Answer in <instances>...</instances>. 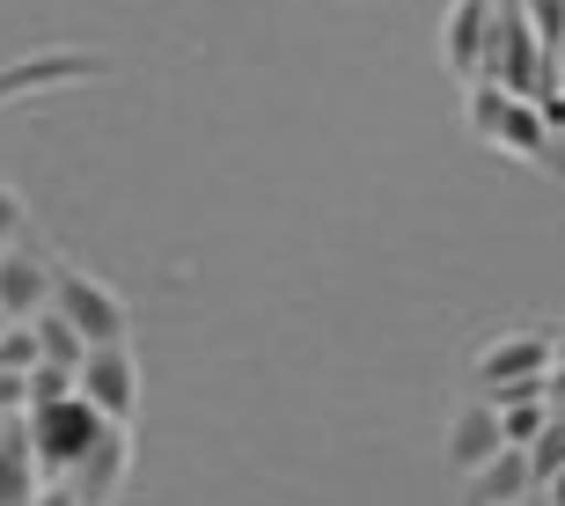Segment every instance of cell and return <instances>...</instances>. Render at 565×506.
Listing matches in <instances>:
<instances>
[{"label": "cell", "instance_id": "obj_10", "mask_svg": "<svg viewBox=\"0 0 565 506\" xmlns=\"http://www.w3.org/2000/svg\"><path fill=\"white\" fill-rule=\"evenodd\" d=\"M507 448V433H500V411H492V397H478V403H462L456 419H448V463L470 477L478 463H492Z\"/></svg>", "mask_w": 565, "mask_h": 506}, {"label": "cell", "instance_id": "obj_23", "mask_svg": "<svg viewBox=\"0 0 565 506\" xmlns=\"http://www.w3.org/2000/svg\"><path fill=\"white\" fill-rule=\"evenodd\" d=\"M551 411H565V403H551Z\"/></svg>", "mask_w": 565, "mask_h": 506}, {"label": "cell", "instance_id": "obj_11", "mask_svg": "<svg viewBox=\"0 0 565 506\" xmlns=\"http://www.w3.org/2000/svg\"><path fill=\"white\" fill-rule=\"evenodd\" d=\"M38 485H44V470L30 455V433L15 419H0V506H30Z\"/></svg>", "mask_w": 565, "mask_h": 506}, {"label": "cell", "instance_id": "obj_22", "mask_svg": "<svg viewBox=\"0 0 565 506\" xmlns=\"http://www.w3.org/2000/svg\"><path fill=\"white\" fill-rule=\"evenodd\" d=\"M551 359H565V323H558V331H551Z\"/></svg>", "mask_w": 565, "mask_h": 506}, {"label": "cell", "instance_id": "obj_3", "mask_svg": "<svg viewBox=\"0 0 565 506\" xmlns=\"http://www.w3.org/2000/svg\"><path fill=\"white\" fill-rule=\"evenodd\" d=\"M74 389H82L110 426H132L140 419V359H132V345H88Z\"/></svg>", "mask_w": 565, "mask_h": 506}, {"label": "cell", "instance_id": "obj_19", "mask_svg": "<svg viewBox=\"0 0 565 506\" xmlns=\"http://www.w3.org/2000/svg\"><path fill=\"white\" fill-rule=\"evenodd\" d=\"M15 411H22V375L0 367V419H15Z\"/></svg>", "mask_w": 565, "mask_h": 506}, {"label": "cell", "instance_id": "obj_15", "mask_svg": "<svg viewBox=\"0 0 565 506\" xmlns=\"http://www.w3.org/2000/svg\"><path fill=\"white\" fill-rule=\"evenodd\" d=\"M38 323H0V367H8V375H30V367H38Z\"/></svg>", "mask_w": 565, "mask_h": 506}, {"label": "cell", "instance_id": "obj_9", "mask_svg": "<svg viewBox=\"0 0 565 506\" xmlns=\"http://www.w3.org/2000/svg\"><path fill=\"white\" fill-rule=\"evenodd\" d=\"M529 499H536V470L522 448H500L492 463H478L470 492H462V506H529Z\"/></svg>", "mask_w": 565, "mask_h": 506}, {"label": "cell", "instance_id": "obj_4", "mask_svg": "<svg viewBox=\"0 0 565 506\" xmlns=\"http://www.w3.org/2000/svg\"><path fill=\"white\" fill-rule=\"evenodd\" d=\"M82 82H110V60H96V52H30V60L0 66V104L52 96V88H82Z\"/></svg>", "mask_w": 565, "mask_h": 506}, {"label": "cell", "instance_id": "obj_8", "mask_svg": "<svg viewBox=\"0 0 565 506\" xmlns=\"http://www.w3.org/2000/svg\"><path fill=\"white\" fill-rule=\"evenodd\" d=\"M44 301H52V257L8 243V250H0V316H8V323H30Z\"/></svg>", "mask_w": 565, "mask_h": 506}, {"label": "cell", "instance_id": "obj_2", "mask_svg": "<svg viewBox=\"0 0 565 506\" xmlns=\"http://www.w3.org/2000/svg\"><path fill=\"white\" fill-rule=\"evenodd\" d=\"M44 309H60L82 331V345H126L132 337V309L96 272H74V265H52V301Z\"/></svg>", "mask_w": 565, "mask_h": 506}, {"label": "cell", "instance_id": "obj_12", "mask_svg": "<svg viewBox=\"0 0 565 506\" xmlns=\"http://www.w3.org/2000/svg\"><path fill=\"white\" fill-rule=\"evenodd\" d=\"M38 353L44 359H60V367H74V375H82V359H88V345H82V331H74V323L60 316V309H38Z\"/></svg>", "mask_w": 565, "mask_h": 506}, {"label": "cell", "instance_id": "obj_16", "mask_svg": "<svg viewBox=\"0 0 565 506\" xmlns=\"http://www.w3.org/2000/svg\"><path fill=\"white\" fill-rule=\"evenodd\" d=\"M74 389V367H60V359H38L30 375H22V403H52Z\"/></svg>", "mask_w": 565, "mask_h": 506}, {"label": "cell", "instance_id": "obj_13", "mask_svg": "<svg viewBox=\"0 0 565 506\" xmlns=\"http://www.w3.org/2000/svg\"><path fill=\"white\" fill-rule=\"evenodd\" d=\"M514 8H522V22L536 30V44L565 66V0H514Z\"/></svg>", "mask_w": 565, "mask_h": 506}, {"label": "cell", "instance_id": "obj_24", "mask_svg": "<svg viewBox=\"0 0 565 506\" xmlns=\"http://www.w3.org/2000/svg\"><path fill=\"white\" fill-rule=\"evenodd\" d=\"M0 323H8V316H0Z\"/></svg>", "mask_w": 565, "mask_h": 506}, {"label": "cell", "instance_id": "obj_1", "mask_svg": "<svg viewBox=\"0 0 565 506\" xmlns=\"http://www.w3.org/2000/svg\"><path fill=\"white\" fill-rule=\"evenodd\" d=\"M104 426L110 419L82 397V389H66V397H52V403H22V433H30V455H38L44 477H66L88 448L104 441Z\"/></svg>", "mask_w": 565, "mask_h": 506}, {"label": "cell", "instance_id": "obj_6", "mask_svg": "<svg viewBox=\"0 0 565 506\" xmlns=\"http://www.w3.org/2000/svg\"><path fill=\"white\" fill-rule=\"evenodd\" d=\"M544 375H551V331H500L478 353L484 397H492V389H507V381H544Z\"/></svg>", "mask_w": 565, "mask_h": 506}, {"label": "cell", "instance_id": "obj_17", "mask_svg": "<svg viewBox=\"0 0 565 506\" xmlns=\"http://www.w3.org/2000/svg\"><path fill=\"white\" fill-rule=\"evenodd\" d=\"M22 220H30L22 191H8V184H0V250H8V243H22Z\"/></svg>", "mask_w": 565, "mask_h": 506}, {"label": "cell", "instance_id": "obj_14", "mask_svg": "<svg viewBox=\"0 0 565 506\" xmlns=\"http://www.w3.org/2000/svg\"><path fill=\"white\" fill-rule=\"evenodd\" d=\"M522 455H529V470H536V485H544L551 470H565V411H551L544 433H536V441H529Z\"/></svg>", "mask_w": 565, "mask_h": 506}, {"label": "cell", "instance_id": "obj_18", "mask_svg": "<svg viewBox=\"0 0 565 506\" xmlns=\"http://www.w3.org/2000/svg\"><path fill=\"white\" fill-rule=\"evenodd\" d=\"M30 506H82V499H74V485H66V477H52V485L30 492Z\"/></svg>", "mask_w": 565, "mask_h": 506}, {"label": "cell", "instance_id": "obj_25", "mask_svg": "<svg viewBox=\"0 0 565 506\" xmlns=\"http://www.w3.org/2000/svg\"><path fill=\"white\" fill-rule=\"evenodd\" d=\"M529 506H536V499H529Z\"/></svg>", "mask_w": 565, "mask_h": 506}, {"label": "cell", "instance_id": "obj_5", "mask_svg": "<svg viewBox=\"0 0 565 506\" xmlns=\"http://www.w3.org/2000/svg\"><path fill=\"white\" fill-rule=\"evenodd\" d=\"M492 37H500V0H456V8H448V22H440V60H448V74H456L462 88L484 82Z\"/></svg>", "mask_w": 565, "mask_h": 506}, {"label": "cell", "instance_id": "obj_20", "mask_svg": "<svg viewBox=\"0 0 565 506\" xmlns=\"http://www.w3.org/2000/svg\"><path fill=\"white\" fill-rule=\"evenodd\" d=\"M536 110H544V126L565 132V88H551V96H536Z\"/></svg>", "mask_w": 565, "mask_h": 506}, {"label": "cell", "instance_id": "obj_21", "mask_svg": "<svg viewBox=\"0 0 565 506\" xmlns=\"http://www.w3.org/2000/svg\"><path fill=\"white\" fill-rule=\"evenodd\" d=\"M536 506H565V470H551L544 485H536Z\"/></svg>", "mask_w": 565, "mask_h": 506}, {"label": "cell", "instance_id": "obj_7", "mask_svg": "<svg viewBox=\"0 0 565 506\" xmlns=\"http://www.w3.org/2000/svg\"><path fill=\"white\" fill-rule=\"evenodd\" d=\"M126 470H132V426H104V441L66 470V485H74L82 506H110L118 485H126Z\"/></svg>", "mask_w": 565, "mask_h": 506}]
</instances>
